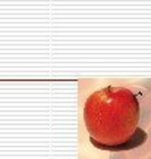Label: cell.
Returning <instances> with one entry per match:
<instances>
[{"label":"cell","mask_w":151,"mask_h":159,"mask_svg":"<svg viewBox=\"0 0 151 159\" xmlns=\"http://www.w3.org/2000/svg\"><path fill=\"white\" fill-rule=\"evenodd\" d=\"M142 106L138 94L126 87H104L88 97L84 108L85 127L97 149L132 150L147 140L141 127Z\"/></svg>","instance_id":"1"}]
</instances>
